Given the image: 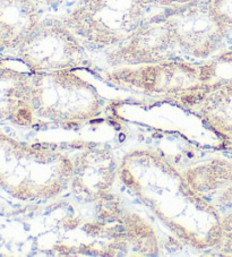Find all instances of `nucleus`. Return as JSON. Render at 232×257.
I'll list each match as a JSON object with an SVG mask.
<instances>
[{
	"label": "nucleus",
	"instance_id": "f257e3e1",
	"mask_svg": "<svg viewBox=\"0 0 232 257\" xmlns=\"http://www.w3.org/2000/svg\"><path fill=\"white\" fill-rule=\"evenodd\" d=\"M152 30L164 61L203 60L211 56L224 35V26L213 5L191 3L152 16Z\"/></svg>",
	"mask_w": 232,
	"mask_h": 257
},
{
	"label": "nucleus",
	"instance_id": "f03ea898",
	"mask_svg": "<svg viewBox=\"0 0 232 257\" xmlns=\"http://www.w3.org/2000/svg\"><path fill=\"white\" fill-rule=\"evenodd\" d=\"M151 8L145 0H81L61 20L87 49L114 51L149 19Z\"/></svg>",
	"mask_w": 232,
	"mask_h": 257
},
{
	"label": "nucleus",
	"instance_id": "7ed1b4c3",
	"mask_svg": "<svg viewBox=\"0 0 232 257\" xmlns=\"http://www.w3.org/2000/svg\"><path fill=\"white\" fill-rule=\"evenodd\" d=\"M32 74L31 109L35 125H77L100 112L101 97L74 70Z\"/></svg>",
	"mask_w": 232,
	"mask_h": 257
},
{
	"label": "nucleus",
	"instance_id": "20e7f679",
	"mask_svg": "<svg viewBox=\"0 0 232 257\" xmlns=\"http://www.w3.org/2000/svg\"><path fill=\"white\" fill-rule=\"evenodd\" d=\"M74 166L62 154L40 152L0 133V185L19 198H34L55 187L53 176L68 180ZM56 188V187H55Z\"/></svg>",
	"mask_w": 232,
	"mask_h": 257
},
{
	"label": "nucleus",
	"instance_id": "39448f33",
	"mask_svg": "<svg viewBox=\"0 0 232 257\" xmlns=\"http://www.w3.org/2000/svg\"><path fill=\"white\" fill-rule=\"evenodd\" d=\"M17 52L33 74L75 70L91 65L87 48L58 19L40 21Z\"/></svg>",
	"mask_w": 232,
	"mask_h": 257
},
{
	"label": "nucleus",
	"instance_id": "423d86ee",
	"mask_svg": "<svg viewBox=\"0 0 232 257\" xmlns=\"http://www.w3.org/2000/svg\"><path fill=\"white\" fill-rule=\"evenodd\" d=\"M105 78L126 90L163 95L176 101L203 86L200 65L184 60L120 66L106 74Z\"/></svg>",
	"mask_w": 232,
	"mask_h": 257
},
{
	"label": "nucleus",
	"instance_id": "0eeeda50",
	"mask_svg": "<svg viewBox=\"0 0 232 257\" xmlns=\"http://www.w3.org/2000/svg\"><path fill=\"white\" fill-rule=\"evenodd\" d=\"M180 101L214 132L232 143V82L199 87L177 102Z\"/></svg>",
	"mask_w": 232,
	"mask_h": 257
},
{
	"label": "nucleus",
	"instance_id": "6e6552de",
	"mask_svg": "<svg viewBox=\"0 0 232 257\" xmlns=\"http://www.w3.org/2000/svg\"><path fill=\"white\" fill-rule=\"evenodd\" d=\"M184 178L197 196L216 209L232 207V160L213 159L187 170Z\"/></svg>",
	"mask_w": 232,
	"mask_h": 257
},
{
	"label": "nucleus",
	"instance_id": "1a4fd4ad",
	"mask_svg": "<svg viewBox=\"0 0 232 257\" xmlns=\"http://www.w3.org/2000/svg\"><path fill=\"white\" fill-rule=\"evenodd\" d=\"M32 74L0 68V120L19 126H34L31 109Z\"/></svg>",
	"mask_w": 232,
	"mask_h": 257
},
{
	"label": "nucleus",
	"instance_id": "9d476101",
	"mask_svg": "<svg viewBox=\"0 0 232 257\" xmlns=\"http://www.w3.org/2000/svg\"><path fill=\"white\" fill-rule=\"evenodd\" d=\"M41 21L39 5L32 0H0V42L17 49Z\"/></svg>",
	"mask_w": 232,
	"mask_h": 257
},
{
	"label": "nucleus",
	"instance_id": "9b49d317",
	"mask_svg": "<svg viewBox=\"0 0 232 257\" xmlns=\"http://www.w3.org/2000/svg\"><path fill=\"white\" fill-rule=\"evenodd\" d=\"M214 249L222 254L232 255V209L221 216L220 234Z\"/></svg>",
	"mask_w": 232,
	"mask_h": 257
},
{
	"label": "nucleus",
	"instance_id": "f8f14e48",
	"mask_svg": "<svg viewBox=\"0 0 232 257\" xmlns=\"http://www.w3.org/2000/svg\"><path fill=\"white\" fill-rule=\"evenodd\" d=\"M152 8H163L164 11L176 10L182 6L189 5L197 0H145Z\"/></svg>",
	"mask_w": 232,
	"mask_h": 257
},
{
	"label": "nucleus",
	"instance_id": "ddd939ff",
	"mask_svg": "<svg viewBox=\"0 0 232 257\" xmlns=\"http://www.w3.org/2000/svg\"><path fill=\"white\" fill-rule=\"evenodd\" d=\"M35 4H38V5H50V4H53L55 2H58V0H32Z\"/></svg>",
	"mask_w": 232,
	"mask_h": 257
},
{
	"label": "nucleus",
	"instance_id": "4468645a",
	"mask_svg": "<svg viewBox=\"0 0 232 257\" xmlns=\"http://www.w3.org/2000/svg\"><path fill=\"white\" fill-rule=\"evenodd\" d=\"M5 50V48H4V46L2 44V42H0V54H2V51Z\"/></svg>",
	"mask_w": 232,
	"mask_h": 257
}]
</instances>
